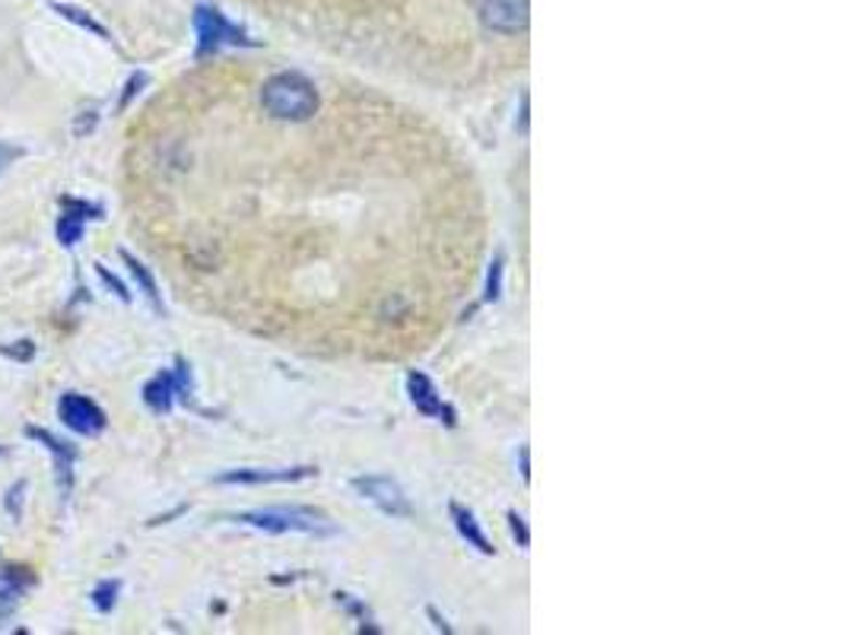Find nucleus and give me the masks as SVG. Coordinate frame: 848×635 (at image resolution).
Here are the masks:
<instances>
[{
  "label": "nucleus",
  "instance_id": "10",
  "mask_svg": "<svg viewBox=\"0 0 848 635\" xmlns=\"http://www.w3.org/2000/svg\"><path fill=\"white\" fill-rule=\"evenodd\" d=\"M315 467H280V470H258V467H242V470H229L219 474L216 484H296L305 477H315Z\"/></svg>",
  "mask_w": 848,
  "mask_h": 635
},
{
  "label": "nucleus",
  "instance_id": "15",
  "mask_svg": "<svg viewBox=\"0 0 848 635\" xmlns=\"http://www.w3.org/2000/svg\"><path fill=\"white\" fill-rule=\"evenodd\" d=\"M52 10H58L64 20H70V23H77V26H83V30H90L92 35H99V38H112L109 30L102 26V23H95L87 10H80V7H70V3H52Z\"/></svg>",
  "mask_w": 848,
  "mask_h": 635
},
{
  "label": "nucleus",
  "instance_id": "22",
  "mask_svg": "<svg viewBox=\"0 0 848 635\" xmlns=\"http://www.w3.org/2000/svg\"><path fill=\"white\" fill-rule=\"evenodd\" d=\"M23 492H26V484H13V489L7 492V509L13 518H20V499H23Z\"/></svg>",
  "mask_w": 848,
  "mask_h": 635
},
{
  "label": "nucleus",
  "instance_id": "14",
  "mask_svg": "<svg viewBox=\"0 0 848 635\" xmlns=\"http://www.w3.org/2000/svg\"><path fill=\"white\" fill-rule=\"evenodd\" d=\"M122 261L127 264V271H131V276L137 280V286L144 290V296L150 299L152 305H156V311H162V299H159V286H156V280H152V273L147 271V264H140L134 254H127V251H122Z\"/></svg>",
  "mask_w": 848,
  "mask_h": 635
},
{
  "label": "nucleus",
  "instance_id": "21",
  "mask_svg": "<svg viewBox=\"0 0 848 635\" xmlns=\"http://www.w3.org/2000/svg\"><path fill=\"white\" fill-rule=\"evenodd\" d=\"M20 156H23V150H20V147L0 144V175H3V172H7V169H10V166L16 162V159H20Z\"/></svg>",
  "mask_w": 848,
  "mask_h": 635
},
{
  "label": "nucleus",
  "instance_id": "17",
  "mask_svg": "<svg viewBox=\"0 0 848 635\" xmlns=\"http://www.w3.org/2000/svg\"><path fill=\"white\" fill-rule=\"evenodd\" d=\"M502 296V258H496L489 264V276H486V303H496Z\"/></svg>",
  "mask_w": 848,
  "mask_h": 635
},
{
  "label": "nucleus",
  "instance_id": "13",
  "mask_svg": "<svg viewBox=\"0 0 848 635\" xmlns=\"http://www.w3.org/2000/svg\"><path fill=\"white\" fill-rule=\"evenodd\" d=\"M23 591H26V575H23V569H3V572H0V620H7V616L16 610Z\"/></svg>",
  "mask_w": 848,
  "mask_h": 635
},
{
  "label": "nucleus",
  "instance_id": "24",
  "mask_svg": "<svg viewBox=\"0 0 848 635\" xmlns=\"http://www.w3.org/2000/svg\"><path fill=\"white\" fill-rule=\"evenodd\" d=\"M521 480L531 484V470H528V449H521Z\"/></svg>",
  "mask_w": 848,
  "mask_h": 635
},
{
  "label": "nucleus",
  "instance_id": "16",
  "mask_svg": "<svg viewBox=\"0 0 848 635\" xmlns=\"http://www.w3.org/2000/svg\"><path fill=\"white\" fill-rule=\"evenodd\" d=\"M118 594H122V581H102V585L92 588V606L99 613H109L118 601Z\"/></svg>",
  "mask_w": 848,
  "mask_h": 635
},
{
  "label": "nucleus",
  "instance_id": "2",
  "mask_svg": "<svg viewBox=\"0 0 848 635\" xmlns=\"http://www.w3.org/2000/svg\"><path fill=\"white\" fill-rule=\"evenodd\" d=\"M194 32H197V58L216 55L223 48H251L255 45L248 38V32L229 23L226 13H219L213 3H201L194 10Z\"/></svg>",
  "mask_w": 848,
  "mask_h": 635
},
{
  "label": "nucleus",
  "instance_id": "8",
  "mask_svg": "<svg viewBox=\"0 0 848 635\" xmlns=\"http://www.w3.org/2000/svg\"><path fill=\"white\" fill-rule=\"evenodd\" d=\"M407 392H410V400L414 407L423 413V417H432V420H445L449 426H455V410L442 400V394L436 392V385L426 378L423 372H410L407 375Z\"/></svg>",
  "mask_w": 848,
  "mask_h": 635
},
{
  "label": "nucleus",
  "instance_id": "5",
  "mask_svg": "<svg viewBox=\"0 0 848 635\" xmlns=\"http://www.w3.org/2000/svg\"><path fill=\"white\" fill-rule=\"evenodd\" d=\"M58 420L77 435H99L105 429V410L83 394H64L58 400Z\"/></svg>",
  "mask_w": 848,
  "mask_h": 635
},
{
  "label": "nucleus",
  "instance_id": "23",
  "mask_svg": "<svg viewBox=\"0 0 848 635\" xmlns=\"http://www.w3.org/2000/svg\"><path fill=\"white\" fill-rule=\"evenodd\" d=\"M92 127H95V112H83V118L74 122V134H77V137H87Z\"/></svg>",
  "mask_w": 848,
  "mask_h": 635
},
{
  "label": "nucleus",
  "instance_id": "11",
  "mask_svg": "<svg viewBox=\"0 0 848 635\" xmlns=\"http://www.w3.org/2000/svg\"><path fill=\"white\" fill-rule=\"evenodd\" d=\"M30 432L32 439H38L48 452L55 454V461H58V480H61V492L67 496L70 492V480H74V464H77V449L74 445H67V442H61V439H55V435H48L45 429H26Z\"/></svg>",
  "mask_w": 848,
  "mask_h": 635
},
{
  "label": "nucleus",
  "instance_id": "9",
  "mask_svg": "<svg viewBox=\"0 0 848 635\" xmlns=\"http://www.w3.org/2000/svg\"><path fill=\"white\" fill-rule=\"evenodd\" d=\"M87 219H102V207L87 204V201L64 197V213L58 216V242H61L64 248L80 245L83 233H87Z\"/></svg>",
  "mask_w": 848,
  "mask_h": 635
},
{
  "label": "nucleus",
  "instance_id": "6",
  "mask_svg": "<svg viewBox=\"0 0 848 635\" xmlns=\"http://www.w3.org/2000/svg\"><path fill=\"white\" fill-rule=\"evenodd\" d=\"M531 20V0H484L480 3V23L489 32L516 35L528 30Z\"/></svg>",
  "mask_w": 848,
  "mask_h": 635
},
{
  "label": "nucleus",
  "instance_id": "1",
  "mask_svg": "<svg viewBox=\"0 0 848 635\" xmlns=\"http://www.w3.org/2000/svg\"><path fill=\"white\" fill-rule=\"evenodd\" d=\"M261 105L280 122H308L318 112L321 99L315 83L305 80L303 73H276L261 90Z\"/></svg>",
  "mask_w": 848,
  "mask_h": 635
},
{
  "label": "nucleus",
  "instance_id": "12",
  "mask_svg": "<svg viewBox=\"0 0 848 635\" xmlns=\"http://www.w3.org/2000/svg\"><path fill=\"white\" fill-rule=\"evenodd\" d=\"M452 518H455L457 534H461L467 544L477 546V549H480V553H486V556H493V544L486 541L484 528L477 524V518H474V512H471V509H464V506L452 502Z\"/></svg>",
  "mask_w": 848,
  "mask_h": 635
},
{
  "label": "nucleus",
  "instance_id": "19",
  "mask_svg": "<svg viewBox=\"0 0 848 635\" xmlns=\"http://www.w3.org/2000/svg\"><path fill=\"white\" fill-rule=\"evenodd\" d=\"M95 273H99V280H102V283H109V290H112V293H115L122 303H131V293H127V286H124L115 273H109V268H102V264H95Z\"/></svg>",
  "mask_w": 848,
  "mask_h": 635
},
{
  "label": "nucleus",
  "instance_id": "20",
  "mask_svg": "<svg viewBox=\"0 0 848 635\" xmlns=\"http://www.w3.org/2000/svg\"><path fill=\"white\" fill-rule=\"evenodd\" d=\"M509 524H512V534H516L518 546L531 544V534H528V524H524V518H521V514L509 512Z\"/></svg>",
  "mask_w": 848,
  "mask_h": 635
},
{
  "label": "nucleus",
  "instance_id": "18",
  "mask_svg": "<svg viewBox=\"0 0 848 635\" xmlns=\"http://www.w3.org/2000/svg\"><path fill=\"white\" fill-rule=\"evenodd\" d=\"M147 83H150V77H147V73H134V77H131V80L124 83L122 99H118V112H124V109H127V105L134 102V95L144 90Z\"/></svg>",
  "mask_w": 848,
  "mask_h": 635
},
{
  "label": "nucleus",
  "instance_id": "3",
  "mask_svg": "<svg viewBox=\"0 0 848 635\" xmlns=\"http://www.w3.org/2000/svg\"><path fill=\"white\" fill-rule=\"evenodd\" d=\"M236 521L268 534H333L328 518L312 509H261V512L236 514Z\"/></svg>",
  "mask_w": 848,
  "mask_h": 635
},
{
  "label": "nucleus",
  "instance_id": "4",
  "mask_svg": "<svg viewBox=\"0 0 848 635\" xmlns=\"http://www.w3.org/2000/svg\"><path fill=\"white\" fill-rule=\"evenodd\" d=\"M194 392L191 382V365L179 360L172 372H159L156 378L147 382L144 388V404L150 407L152 413H169L176 407V400H188Z\"/></svg>",
  "mask_w": 848,
  "mask_h": 635
},
{
  "label": "nucleus",
  "instance_id": "7",
  "mask_svg": "<svg viewBox=\"0 0 848 635\" xmlns=\"http://www.w3.org/2000/svg\"><path fill=\"white\" fill-rule=\"evenodd\" d=\"M353 489L363 499H369L372 506H378L385 514H394V518H407L410 514V502H407L404 489L394 480H388V477H357Z\"/></svg>",
  "mask_w": 848,
  "mask_h": 635
}]
</instances>
